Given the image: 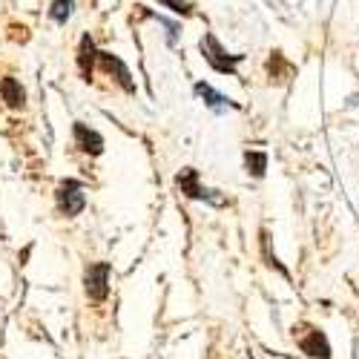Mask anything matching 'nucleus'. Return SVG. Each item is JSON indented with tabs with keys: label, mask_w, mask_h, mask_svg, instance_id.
<instances>
[{
	"label": "nucleus",
	"mask_w": 359,
	"mask_h": 359,
	"mask_svg": "<svg viewBox=\"0 0 359 359\" xmlns=\"http://www.w3.org/2000/svg\"><path fill=\"white\" fill-rule=\"evenodd\" d=\"M201 52H204V57H207V64H210L216 72H236V64L242 61V55H227L224 49H222V43L213 38V35H204L201 38Z\"/></svg>",
	"instance_id": "nucleus-1"
},
{
	"label": "nucleus",
	"mask_w": 359,
	"mask_h": 359,
	"mask_svg": "<svg viewBox=\"0 0 359 359\" xmlns=\"http://www.w3.org/2000/svg\"><path fill=\"white\" fill-rule=\"evenodd\" d=\"M83 204H86V196H83V187L81 182H64L61 187H57V207H61V213L64 216H78L83 210Z\"/></svg>",
	"instance_id": "nucleus-2"
},
{
	"label": "nucleus",
	"mask_w": 359,
	"mask_h": 359,
	"mask_svg": "<svg viewBox=\"0 0 359 359\" xmlns=\"http://www.w3.org/2000/svg\"><path fill=\"white\" fill-rule=\"evenodd\" d=\"M83 285H86V296L95 299V302H101V299H107L109 293V264L107 262H98L86 271L83 276Z\"/></svg>",
	"instance_id": "nucleus-3"
},
{
	"label": "nucleus",
	"mask_w": 359,
	"mask_h": 359,
	"mask_svg": "<svg viewBox=\"0 0 359 359\" xmlns=\"http://www.w3.org/2000/svg\"><path fill=\"white\" fill-rule=\"evenodd\" d=\"M175 184L182 187V193H187L190 198H207V201H213V204H224L222 196H213L216 190H204L198 184V172L196 170H182V172H178V178H175Z\"/></svg>",
	"instance_id": "nucleus-4"
},
{
	"label": "nucleus",
	"mask_w": 359,
	"mask_h": 359,
	"mask_svg": "<svg viewBox=\"0 0 359 359\" xmlns=\"http://www.w3.org/2000/svg\"><path fill=\"white\" fill-rule=\"evenodd\" d=\"M299 348L313 359H331V345H327L325 334L316 331V327H305V334L299 337Z\"/></svg>",
	"instance_id": "nucleus-5"
},
{
	"label": "nucleus",
	"mask_w": 359,
	"mask_h": 359,
	"mask_svg": "<svg viewBox=\"0 0 359 359\" xmlns=\"http://www.w3.org/2000/svg\"><path fill=\"white\" fill-rule=\"evenodd\" d=\"M98 61H101V67H104L107 72H115V81L121 83L127 93H135V83H133V78H130V69H127L121 61H118L112 52H98Z\"/></svg>",
	"instance_id": "nucleus-6"
},
{
	"label": "nucleus",
	"mask_w": 359,
	"mask_h": 359,
	"mask_svg": "<svg viewBox=\"0 0 359 359\" xmlns=\"http://www.w3.org/2000/svg\"><path fill=\"white\" fill-rule=\"evenodd\" d=\"M75 144L89 156H101V149H104V138L95 130H89L86 124H75Z\"/></svg>",
	"instance_id": "nucleus-7"
},
{
	"label": "nucleus",
	"mask_w": 359,
	"mask_h": 359,
	"mask_svg": "<svg viewBox=\"0 0 359 359\" xmlns=\"http://www.w3.org/2000/svg\"><path fill=\"white\" fill-rule=\"evenodd\" d=\"M95 57H98V52H95V43H93V38H83L81 41V49H78V69H81V75L89 81V75H93V64H95Z\"/></svg>",
	"instance_id": "nucleus-8"
},
{
	"label": "nucleus",
	"mask_w": 359,
	"mask_h": 359,
	"mask_svg": "<svg viewBox=\"0 0 359 359\" xmlns=\"http://www.w3.org/2000/svg\"><path fill=\"white\" fill-rule=\"evenodd\" d=\"M196 95H201V98H204V104L210 107V109H216V112H222V109L233 107V104H230V98H224L222 93H216V89H213L210 83H196Z\"/></svg>",
	"instance_id": "nucleus-9"
},
{
	"label": "nucleus",
	"mask_w": 359,
	"mask_h": 359,
	"mask_svg": "<svg viewBox=\"0 0 359 359\" xmlns=\"http://www.w3.org/2000/svg\"><path fill=\"white\" fill-rule=\"evenodd\" d=\"M0 98H4L12 109H20L26 95H23V89H20V83L15 78H4V81H0Z\"/></svg>",
	"instance_id": "nucleus-10"
},
{
	"label": "nucleus",
	"mask_w": 359,
	"mask_h": 359,
	"mask_svg": "<svg viewBox=\"0 0 359 359\" xmlns=\"http://www.w3.org/2000/svg\"><path fill=\"white\" fill-rule=\"evenodd\" d=\"M72 9H75V0H55L52 9H49V18L55 23H67L69 15H72Z\"/></svg>",
	"instance_id": "nucleus-11"
},
{
	"label": "nucleus",
	"mask_w": 359,
	"mask_h": 359,
	"mask_svg": "<svg viewBox=\"0 0 359 359\" xmlns=\"http://www.w3.org/2000/svg\"><path fill=\"white\" fill-rule=\"evenodd\" d=\"M245 164H248V172H250V175L262 178L264 170H267V156H264V153H248V156H245Z\"/></svg>",
	"instance_id": "nucleus-12"
},
{
	"label": "nucleus",
	"mask_w": 359,
	"mask_h": 359,
	"mask_svg": "<svg viewBox=\"0 0 359 359\" xmlns=\"http://www.w3.org/2000/svg\"><path fill=\"white\" fill-rule=\"evenodd\" d=\"M164 6H170L172 12H182V15H190V4H182V0H161Z\"/></svg>",
	"instance_id": "nucleus-13"
}]
</instances>
